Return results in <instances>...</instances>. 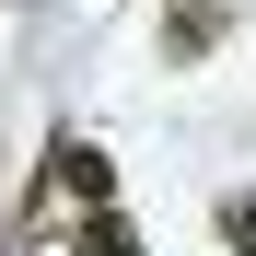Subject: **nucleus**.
I'll use <instances>...</instances> for the list:
<instances>
[{
	"label": "nucleus",
	"mask_w": 256,
	"mask_h": 256,
	"mask_svg": "<svg viewBox=\"0 0 256 256\" xmlns=\"http://www.w3.org/2000/svg\"><path fill=\"white\" fill-rule=\"evenodd\" d=\"M35 186H58L70 210H105V198H116V163H105L94 140H58V152H47V175H35Z\"/></svg>",
	"instance_id": "1"
},
{
	"label": "nucleus",
	"mask_w": 256,
	"mask_h": 256,
	"mask_svg": "<svg viewBox=\"0 0 256 256\" xmlns=\"http://www.w3.org/2000/svg\"><path fill=\"white\" fill-rule=\"evenodd\" d=\"M222 244H233V256H256V198H233V210H222Z\"/></svg>",
	"instance_id": "2"
}]
</instances>
